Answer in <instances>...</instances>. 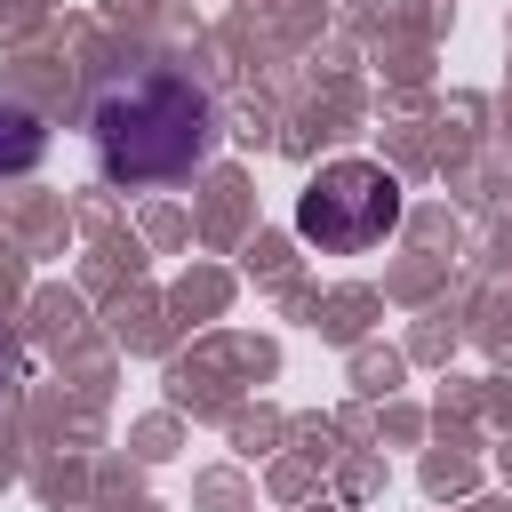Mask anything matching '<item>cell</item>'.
I'll return each mask as SVG.
<instances>
[{"label":"cell","mask_w":512,"mask_h":512,"mask_svg":"<svg viewBox=\"0 0 512 512\" xmlns=\"http://www.w3.org/2000/svg\"><path fill=\"white\" fill-rule=\"evenodd\" d=\"M0 376H8V344H0Z\"/></svg>","instance_id":"277c9868"},{"label":"cell","mask_w":512,"mask_h":512,"mask_svg":"<svg viewBox=\"0 0 512 512\" xmlns=\"http://www.w3.org/2000/svg\"><path fill=\"white\" fill-rule=\"evenodd\" d=\"M40 152H48V128H40V112H24V104H0V176H24V168H40Z\"/></svg>","instance_id":"3957f363"},{"label":"cell","mask_w":512,"mask_h":512,"mask_svg":"<svg viewBox=\"0 0 512 512\" xmlns=\"http://www.w3.org/2000/svg\"><path fill=\"white\" fill-rule=\"evenodd\" d=\"M392 224H400V176L376 168V160H328L296 200V232L320 256H360Z\"/></svg>","instance_id":"7a4b0ae2"},{"label":"cell","mask_w":512,"mask_h":512,"mask_svg":"<svg viewBox=\"0 0 512 512\" xmlns=\"http://www.w3.org/2000/svg\"><path fill=\"white\" fill-rule=\"evenodd\" d=\"M208 136H216L208 96L160 64L96 88V112H88V144H96V168L112 184H176L208 160Z\"/></svg>","instance_id":"6da1fadb"}]
</instances>
